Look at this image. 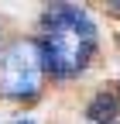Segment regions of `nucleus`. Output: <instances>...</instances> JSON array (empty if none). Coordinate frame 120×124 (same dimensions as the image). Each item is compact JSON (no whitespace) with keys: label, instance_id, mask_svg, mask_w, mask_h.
Returning a JSON list of instances; mask_svg holds the SVG:
<instances>
[{"label":"nucleus","instance_id":"1","mask_svg":"<svg viewBox=\"0 0 120 124\" xmlns=\"http://www.w3.org/2000/svg\"><path fill=\"white\" fill-rule=\"evenodd\" d=\"M45 35H41V55L45 69L58 79L79 76L96 52V24L93 17L76 4H52L45 10Z\"/></svg>","mask_w":120,"mask_h":124},{"label":"nucleus","instance_id":"2","mask_svg":"<svg viewBox=\"0 0 120 124\" xmlns=\"http://www.w3.org/2000/svg\"><path fill=\"white\" fill-rule=\"evenodd\" d=\"M45 76V55L38 41H10L0 52V93L10 100H31L41 90Z\"/></svg>","mask_w":120,"mask_h":124},{"label":"nucleus","instance_id":"3","mask_svg":"<svg viewBox=\"0 0 120 124\" xmlns=\"http://www.w3.org/2000/svg\"><path fill=\"white\" fill-rule=\"evenodd\" d=\"M86 117L93 124H117L120 121V97L113 90L96 93V97L89 100V107H86Z\"/></svg>","mask_w":120,"mask_h":124},{"label":"nucleus","instance_id":"4","mask_svg":"<svg viewBox=\"0 0 120 124\" xmlns=\"http://www.w3.org/2000/svg\"><path fill=\"white\" fill-rule=\"evenodd\" d=\"M14 124H34L31 117H17V121H14Z\"/></svg>","mask_w":120,"mask_h":124},{"label":"nucleus","instance_id":"5","mask_svg":"<svg viewBox=\"0 0 120 124\" xmlns=\"http://www.w3.org/2000/svg\"><path fill=\"white\" fill-rule=\"evenodd\" d=\"M117 10H120V4H117Z\"/></svg>","mask_w":120,"mask_h":124}]
</instances>
